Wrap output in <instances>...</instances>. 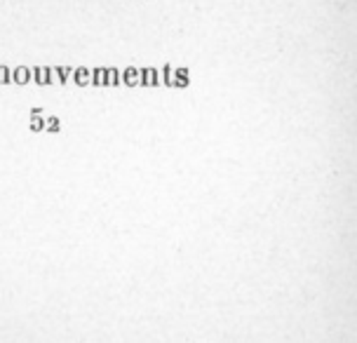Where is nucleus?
<instances>
[{
    "label": "nucleus",
    "instance_id": "9d476101",
    "mask_svg": "<svg viewBox=\"0 0 357 343\" xmlns=\"http://www.w3.org/2000/svg\"><path fill=\"white\" fill-rule=\"evenodd\" d=\"M120 80V71L118 68H106V87H118Z\"/></svg>",
    "mask_w": 357,
    "mask_h": 343
},
{
    "label": "nucleus",
    "instance_id": "ddd939ff",
    "mask_svg": "<svg viewBox=\"0 0 357 343\" xmlns=\"http://www.w3.org/2000/svg\"><path fill=\"white\" fill-rule=\"evenodd\" d=\"M7 83H12V68L0 66V85H7Z\"/></svg>",
    "mask_w": 357,
    "mask_h": 343
},
{
    "label": "nucleus",
    "instance_id": "6e6552de",
    "mask_svg": "<svg viewBox=\"0 0 357 343\" xmlns=\"http://www.w3.org/2000/svg\"><path fill=\"white\" fill-rule=\"evenodd\" d=\"M89 85H94V87H106V68H104V66H99V68H94V71H92Z\"/></svg>",
    "mask_w": 357,
    "mask_h": 343
},
{
    "label": "nucleus",
    "instance_id": "f257e3e1",
    "mask_svg": "<svg viewBox=\"0 0 357 343\" xmlns=\"http://www.w3.org/2000/svg\"><path fill=\"white\" fill-rule=\"evenodd\" d=\"M139 85L141 87H155L160 85V73H158V68H139Z\"/></svg>",
    "mask_w": 357,
    "mask_h": 343
},
{
    "label": "nucleus",
    "instance_id": "39448f33",
    "mask_svg": "<svg viewBox=\"0 0 357 343\" xmlns=\"http://www.w3.org/2000/svg\"><path fill=\"white\" fill-rule=\"evenodd\" d=\"M12 83H17V85L31 83V68H28V66H17V68L12 71Z\"/></svg>",
    "mask_w": 357,
    "mask_h": 343
},
{
    "label": "nucleus",
    "instance_id": "423d86ee",
    "mask_svg": "<svg viewBox=\"0 0 357 343\" xmlns=\"http://www.w3.org/2000/svg\"><path fill=\"white\" fill-rule=\"evenodd\" d=\"M71 73H73L71 66H56V68H52V80L59 83V85H66L71 80Z\"/></svg>",
    "mask_w": 357,
    "mask_h": 343
},
{
    "label": "nucleus",
    "instance_id": "1a4fd4ad",
    "mask_svg": "<svg viewBox=\"0 0 357 343\" xmlns=\"http://www.w3.org/2000/svg\"><path fill=\"white\" fill-rule=\"evenodd\" d=\"M31 132H43L45 129V118H40V111H31Z\"/></svg>",
    "mask_w": 357,
    "mask_h": 343
},
{
    "label": "nucleus",
    "instance_id": "f03ea898",
    "mask_svg": "<svg viewBox=\"0 0 357 343\" xmlns=\"http://www.w3.org/2000/svg\"><path fill=\"white\" fill-rule=\"evenodd\" d=\"M31 80L38 83V85H52V83H55V80H52V68H47V66H35L31 71Z\"/></svg>",
    "mask_w": 357,
    "mask_h": 343
},
{
    "label": "nucleus",
    "instance_id": "7ed1b4c3",
    "mask_svg": "<svg viewBox=\"0 0 357 343\" xmlns=\"http://www.w3.org/2000/svg\"><path fill=\"white\" fill-rule=\"evenodd\" d=\"M191 85V73H188V68H172V87H179V89H184V87Z\"/></svg>",
    "mask_w": 357,
    "mask_h": 343
},
{
    "label": "nucleus",
    "instance_id": "f8f14e48",
    "mask_svg": "<svg viewBox=\"0 0 357 343\" xmlns=\"http://www.w3.org/2000/svg\"><path fill=\"white\" fill-rule=\"evenodd\" d=\"M160 83H163L165 87H172V68H169V64L163 66V78H160Z\"/></svg>",
    "mask_w": 357,
    "mask_h": 343
},
{
    "label": "nucleus",
    "instance_id": "0eeeda50",
    "mask_svg": "<svg viewBox=\"0 0 357 343\" xmlns=\"http://www.w3.org/2000/svg\"><path fill=\"white\" fill-rule=\"evenodd\" d=\"M73 80H76L78 87H87L89 85V78H92V71L89 68H85V66H80V68H73Z\"/></svg>",
    "mask_w": 357,
    "mask_h": 343
},
{
    "label": "nucleus",
    "instance_id": "20e7f679",
    "mask_svg": "<svg viewBox=\"0 0 357 343\" xmlns=\"http://www.w3.org/2000/svg\"><path fill=\"white\" fill-rule=\"evenodd\" d=\"M120 80L125 83L127 87H137L139 85V68H134V66H127L122 73H120Z\"/></svg>",
    "mask_w": 357,
    "mask_h": 343
},
{
    "label": "nucleus",
    "instance_id": "9b49d317",
    "mask_svg": "<svg viewBox=\"0 0 357 343\" xmlns=\"http://www.w3.org/2000/svg\"><path fill=\"white\" fill-rule=\"evenodd\" d=\"M45 129L52 132V134H56V132L61 129V120L59 118H45Z\"/></svg>",
    "mask_w": 357,
    "mask_h": 343
}]
</instances>
